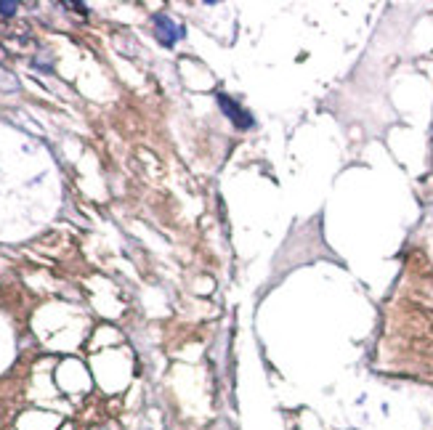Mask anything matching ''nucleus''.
Instances as JSON below:
<instances>
[{"label": "nucleus", "instance_id": "obj_1", "mask_svg": "<svg viewBox=\"0 0 433 430\" xmlns=\"http://www.w3.org/2000/svg\"><path fill=\"white\" fill-rule=\"evenodd\" d=\"M215 98H218V107H221V112H224L226 117H229V120H231L239 130H250V128L255 125V117H252L250 112L239 104L237 98H231L229 93H224V91H221V93H215Z\"/></svg>", "mask_w": 433, "mask_h": 430}, {"label": "nucleus", "instance_id": "obj_2", "mask_svg": "<svg viewBox=\"0 0 433 430\" xmlns=\"http://www.w3.org/2000/svg\"><path fill=\"white\" fill-rule=\"evenodd\" d=\"M152 24H154V29H157V38H160V43H162V45H168V48L170 45H176V43L183 38V27L181 24H176L168 14H154Z\"/></svg>", "mask_w": 433, "mask_h": 430}, {"label": "nucleus", "instance_id": "obj_3", "mask_svg": "<svg viewBox=\"0 0 433 430\" xmlns=\"http://www.w3.org/2000/svg\"><path fill=\"white\" fill-rule=\"evenodd\" d=\"M16 8H19V6H16L14 0H0V14L3 16H14Z\"/></svg>", "mask_w": 433, "mask_h": 430}]
</instances>
